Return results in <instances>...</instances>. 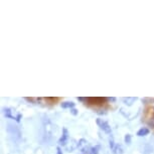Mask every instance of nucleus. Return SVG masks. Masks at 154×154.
Returning <instances> with one entry per match:
<instances>
[{"instance_id": "7ed1b4c3", "label": "nucleus", "mask_w": 154, "mask_h": 154, "mask_svg": "<svg viewBox=\"0 0 154 154\" xmlns=\"http://www.w3.org/2000/svg\"><path fill=\"white\" fill-rule=\"evenodd\" d=\"M68 139H69L68 129H66V128H63V134H62V137H60V140H59V144L65 146V145L66 144V142H68Z\"/></svg>"}, {"instance_id": "39448f33", "label": "nucleus", "mask_w": 154, "mask_h": 154, "mask_svg": "<svg viewBox=\"0 0 154 154\" xmlns=\"http://www.w3.org/2000/svg\"><path fill=\"white\" fill-rule=\"evenodd\" d=\"M149 134V129L146 127H142L141 129L138 130L137 132V135L139 136V137H143V136H146Z\"/></svg>"}, {"instance_id": "9d476101", "label": "nucleus", "mask_w": 154, "mask_h": 154, "mask_svg": "<svg viewBox=\"0 0 154 154\" xmlns=\"http://www.w3.org/2000/svg\"><path fill=\"white\" fill-rule=\"evenodd\" d=\"M131 140H132V137H131V135L130 134H127V135H125V138H124V141H125V143L128 144V145H130L131 144Z\"/></svg>"}, {"instance_id": "1a4fd4ad", "label": "nucleus", "mask_w": 154, "mask_h": 154, "mask_svg": "<svg viewBox=\"0 0 154 154\" xmlns=\"http://www.w3.org/2000/svg\"><path fill=\"white\" fill-rule=\"evenodd\" d=\"M99 150H100V146L96 145L95 147H92L91 149H90V154H98Z\"/></svg>"}, {"instance_id": "4468645a", "label": "nucleus", "mask_w": 154, "mask_h": 154, "mask_svg": "<svg viewBox=\"0 0 154 154\" xmlns=\"http://www.w3.org/2000/svg\"><path fill=\"white\" fill-rule=\"evenodd\" d=\"M108 100H109L110 102H116V98L111 97V98H108Z\"/></svg>"}, {"instance_id": "f03ea898", "label": "nucleus", "mask_w": 154, "mask_h": 154, "mask_svg": "<svg viewBox=\"0 0 154 154\" xmlns=\"http://www.w3.org/2000/svg\"><path fill=\"white\" fill-rule=\"evenodd\" d=\"M8 132L10 133L12 136H16L17 138H20V135H21V133H20V130L19 128L15 126V125H12V124H8V128H7Z\"/></svg>"}, {"instance_id": "9b49d317", "label": "nucleus", "mask_w": 154, "mask_h": 154, "mask_svg": "<svg viewBox=\"0 0 154 154\" xmlns=\"http://www.w3.org/2000/svg\"><path fill=\"white\" fill-rule=\"evenodd\" d=\"M71 113H72V115H77L78 114V110L75 109V108H72V109H71Z\"/></svg>"}, {"instance_id": "f257e3e1", "label": "nucleus", "mask_w": 154, "mask_h": 154, "mask_svg": "<svg viewBox=\"0 0 154 154\" xmlns=\"http://www.w3.org/2000/svg\"><path fill=\"white\" fill-rule=\"evenodd\" d=\"M96 123H97L98 126L100 127V129L103 130L105 133H107V134H111L112 129H111V126L109 125L108 122H106L105 120H103V119H101V118H98L97 120H96Z\"/></svg>"}, {"instance_id": "423d86ee", "label": "nucleus", "mask_w": 154, "mask_h": 154, "mask_svg": "<svg viewBox=\"0 0 154 154\" xmlns=\"http://www.w3.org/2000/svg\"><path fill=\"white\" fill-rule=\"evenodd\" d=\"M60 107L63 109H72L75 107V103L74 102H63L60 104Z\"/></svg>"}, {"instance_id": "20e7f679", "label": "nucleus", "mask_w": 154, "mask_h": 154, "mask_svg": "<svg viewBox=\"0 0 154 154\" xmlns=\"http://www.w3.org/2000/svg\"><path fill=\"white\" fill-rule=\"evenodd\" d=\"M2 112H3L4 116L8 119H13V120H16V117H14V116L11 114L12 111H11V109L9 108H2Z\"/></svg>"}, {"instance_id": "f8f14e48", "label": "nucleus", "mask_w": 154, "mask_h": 154, "mask_svg": "<svg viewBox=\"0 0 154 154\" xmlns=\"http://www.w3.org/2000/svg\"><path fill=\"white\" fill-rule=\"evenodd\" d=\"M57 154H63V151H62V149H60V147H57Z\"/></svg>"}, {"instance_id": "0eeeda50", "label": "nucleus", "mask_w": 154, "mask_h": 154, "mask_svg": "<svg viewBox=\"0 0 154 154\" xmlns=\"http://www.w3.org/2000/svg\"><path fill=\"white\" fill-rule=\"evenodd\" d=\"M137 100V98H123V102L125 104H126L127 106H132L133 105V103H134V102Z\"/></svg>"}, {"instance_id": "ddd939ff", "label": "nucleus", "mask_w": 154, "mask_h": 154, "mask_svg": "<svg viewBox=\"0 0 154 154\" xmlns=\"http://www.w3.org/2000/svg\"><path fill=\"white\" fill-rule=\"evenodd\" d=\"M20 119H21V115L18 114V115H17V117H16V122H20Z\"/></svg>"}, {"instance_id": "6e6552de", "label": "nucleus", "mask_w": 154, "mask_h": 154, "mask_svg": "<svg viewBox=\"0 0 154 154\" xmlns=\"http://www.w3.org/2000/svg\"><path fill=\"white\" fill-rule=\"evenodd\" d=\"M113 153L114 154H123V149H122L121 145H115L114 149H113Z\"/></svg>"}]
</instances>
